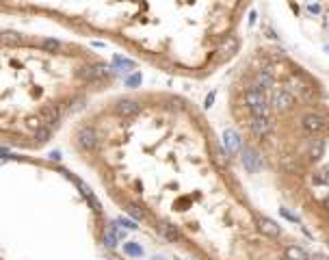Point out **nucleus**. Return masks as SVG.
Listing matches in <instances>:
<instances>
[{
    "instance_id": "nucleus-27",
    "label": "nucleus",
    "mask_w": 329,
    "mask_h": 260,
    "mask_svg": "<svg viewBox=\"0 0 329 260\" xmlns=\"http://www.w3.org/2000/svg\"><path fill=\"white\" fill-rule=\"evenodd\" d=\"M126 84H128V87H136V84H141V74H130L126 78Z\"/></svg>"
},
{
    "instance_id": "nucleus-3",
    "label": "nucleus",
    "mask_w": 329,
    "mask_h": 260,
    "mask_svg": "<svg viewBox=\"0 0 329 260\" xmlns=\"http://www.w3.org/2000/svg\"><path fill=\"white\" fill-rule=\"evenodd\" d=\"M76 141H78V146H80L82 150H94V148L98 146V134H96L94 128L82 126V128L76 132Z\"/></svg>"
},
{
    "instance_id": "nucleus-16",
    "label": "nucleus",
    "mask_w": 329,
    "mask_h": 260,
    "mask_svg": "<svg viewBox=\"0 0 329 260\" xmlns=\"http://www.w3.org/2000/svg\"><path fill=\"white\" fill-rule=\"evenodd\" d=\"M323 154H325V141L323 139H312L310 150H308V156H310L312 160H318Z\"/></svg>"
},
{
    "instance_id": "nucleus-15",
    "label": "nucleus",
    "mask_w": 329,
    "mask_h": 260,
    "mask_svg": "<svg viewBox=\"0 0 329 260\" xmlns=\"http://www.w3.org/2000/svg\"><path fill=\"white\" fill-rule=\"evenodd\" d=\"M113 68L120 70V72H132V70H136V63L132 61V58H126V56L115 54L113 56Z\"/></svg>"
},
{
    "instance_id": "nucleus-20",
    "label": "nucleus",
    "mask_w": 329,
    "mask_h": 260,
    "mask_svg": "<svg viewBox=\"0 0 329 260\" xmlns=\"http://www.w3.org/2000/svg\"><path fill=\"white\" fill-rule=\"evenodd\" d=\"M126 212L132 217L134 221H139V219H146L148 217V212L143 210V208L139 204H134V202H130V204H126Z\"/></svg>"
},
{
    "instance_id": "nucleus-4",
    "label": "nucleus",
    "mask_w": 329,
    "mask_h": 260,
    "mask_svg": "<svg viewBox=\"0 0 329 260\" xmlns=\"http://www.w3.org/2000/svg\"><path fill=\"white\" fill-rule=\"evenodd\" d=\"M58 117H61V110H58L56 104H48V106H44L39 110V122H42V126H46V128L56 126Z\"/></svg>"
},
{
    "instance_id": "nucleus-9",
    "label": "nucleus",
    "mask_w": 329,
    "mask_h": 260,
    "mask_svg": "<svg viewBox=\"0 0 329 260\" xmlns=\"http://www.w3.org/2000/svg\"><path fill=\"white\" fill-rule=\"evenodd\" d=\"M223 146H226L230 156L238 154V150H240V136H238V132H236V130H226V132H223Z\"/></svg>"
},
{
    "instance_id": "nucleus-6",
    "label": "nucleus",
    "mask_w": 329,
    "mask_h": 260,
    "mask_svg": "<svg viewBox=\"0 0 329 260\" xmlns=\"http://www.w3.org/2000/svg\"><path fill=\"white\" fill-rule=\"evenodd\" d=\"M115 113L122 117H132L139 113V102L132 100V98H122V100L115 102Z\"/></svg>"
},
{
    "instance_id": "nucleus-1",
    "label": "nucleus",
    "mask_w": 329,
    "mask_h": 260,
    "mask_svg": "<svg viewBox=\"0 0 329 260\" xmlns=\"http://www.w3.org/2000/svg\"><path fill=\"white\" fill-rule=\"evenodd\" d=\"M245 102L254 117H268V106L264 100V94L258 87H249L245 91Z\"/></svg>"
},
{
    "instance_id": "nucleus-28",
    "label": "nucleus",
    "mask_w": 329,
    "mask_h": 260,
    "mask_svg": "<svg viewBox=\"0 0 329 260\" xmlns=\"http://www.w3.org/2000/svg\"><path fill=\"white\" fill-rule=\"evenodd\" d=\"M308 11H310V13H320V4H316V2L308 4Z\"/></svg>"
},
{
    "instance_id": "nucleus-21",
    "label": "nucleus",
    "mask_w": 329,
    "mask_h": 260,
    "mask_svg": "<svg viewBox=\"0 0 329 260\" xmlns=\"http://www.w3.org/2000/svg\"><path fill=\"white\" fill-rule=\"evenodd\" d=\"M39 46H42L44 50H48V52H56V50H61V42L58 39H50V37H46L39 42Z\"/></svg>"
},
{
    "instance_id": "nucleus-18",
    "label": "nucleus",
    "mask_w": 329,
    "mask_h": 260,
    "mask_svg": "<svg viewBox=\"0 0 329 260\" xmlns=\"http://www.w3.org/2000/svg\"><path fill=\"white\" fill-rule=\"evenodd\" d=\"M236 50H238V39H236V37H228L226 42L221 44V48H219L221 56H230V54H234Z\"/></svg>"
},
{
    "instance_id": "nucleus-11",
    "label": "nucleus",
    "mask_w": 329,
    "mask_h": 260,
    "mask_svg": "<svg viewBox=\"0 0 329 260\" xmlns=\"http://www.w3.org/2000/svg\"><path fill=\"white\" fill-rule=\"evenodd\" d=\"M258 230L262 234H266V236H280V234H282V228L278 226V221H273L268 217H260L258 219Z\"/></svg>"
},
{
    "instance_id": "nucleus-23",
    "label": "nucleus",
    "mask_w": 329,
    "mask_h": 260,
    "mask_svg": "<svg viewBox=\"0 0 329 260\" xmlns=\"http://www.w3.org/2000/svg\"><path fill=\"white\" fill-rule=\"evenodd\" d=\"M50 134H52V128H46V126H42V128L35 130V139H37V143H46V141L50 139Z\"/></svg>"
},
{
    "instance_id": "nucleus-17",
    "label": "nucleus",
    "mask_w": 329,
    "mask_h": 260,
    "mask_svg": "<svg viewBox=\"0 0 329 260\" xmlns=\"http://www.w3.org/2000/svg\"><path fill=\"white\" fill-rule=\"evenodd\" d=\"M254 87H264V89H268V87H273V76H271V72L268 70H260L258 74H256V84Z\"/></svg>"
},
{
    "instance_id": "nucleus-34",
    "label": "nucleus",
    "mask_w": 329,
    "mask_h": 260,
    "mask_svg": "<svg viewBox=\"0 0 329 260\" xmlns=\"http://www.w3.org/2000/svg\"><path fill=\"white\" fill-rule=\"evenodd\" d=\"M154 260H164V258L162 256H154Z\"/></svg>"
},
{
    "instance_id": "nucleus-7",
    "label": "nucleus",
    "mask_w": 329,
    "mask_h": 260,
    "mask_svg": "<svg viewBox=\"0 0 329 260\" xmlns=\"http://www.w3.org/2000/svg\"><path fill=\"white\" fill-rule=\"evenodd\" d=\"M249 126H252L254 134H258V136H268V134L273 132L275 124H273V120H268V117H254V120L249 122Z\"/></svg>"
},
{
    "instance_id": "nucleus-14",
    "label": "nucleus",
    "mask_w": 329,
    "mask_h": 260,
    "mask_svg": "<svg viewBox=\"0 0 329 260\" xmlns=\"http://www.w3.org/2000/svg\"><path fill=\"white\" fill-rule=\"evenodd\" d=\"M284 256H286V260H312L310 254L299 245H288L284 250Z\"/></svg>"
},
{
    "instance_id": "nucleus-13",
    "label": "nucleus",
    "mask_w": 329,
    "mask_h": 260,
    "mask_svg": "<svg viewBox=\"0 0 329 260\" xmlns=\"http://www.w3.org/2000/svg\"><path fill=\"white\" fill-rule=\"evenodd\" d=\"M74 182H76V186H78V188H80V191H82V195H84V198H87V200L91 202V206H94V210H96L98 214H100V212H102V204H100V200H98L96 195H94V191H91V188H89L87 184H84L82 180L74 178Z\"/></svg>"
},
{
    "instance_id": "nucleus-10",
    "label": "nucleus",
    "mask_w": 329,
    "mask_h": 260,
    "mask_svg": "<svg viewBox=\"0 0 329 260\" xmlns=\"http://www.w3.org/2000/svg\"><path fill=\"white\" fill-rule=\"evenodd\" d=\"M156 232H158L162 238H167V240H180L182 238L180 228L174 226V224H167V221H162V224L156 226Z\"/></svg>"
},
{
    "instance_id": "nucleus-25",
    "label": "nucleus",
    "mask_w": 329,
    "mask_h": 260,
    "mask_svg": "<svg viewBox=\"0 0 329 260\" xmlns=\"http://www.w3.org/2000/svg\"><path fill=\"white\" fill-rule=\"evenodd\" d=\"M117 226L124 228V230H136V221L134 219H124V217H120V219H117Z\"/></svg>"
},
{
    "instance_id": "nucleus-33",
    "label": "nucleus",
    "mask_w": 329,
    "mask_h": 260,
    "mask_svg": "<svg viewBox=\"0 0 329 260\" xmlns=\"http://www.w3.org/2000/svg\"><path fill=\"white\" fill-rule=\"evenodd\" d=\"M50 158H52V160H58V158H61V152H52Z\"/></svg>"
},
{
    "instance_id": "nucleus-26",
    "label": "nucleus",
    "mask_w": 329,
    "mask_h": 260,
    "mask_svg": "<svg viewBox=\"0 0 329 260\" xmlns=\"http://www.w3.org/2000/svg\"><path fill=\"white\" fill-rule=\"evenodd\" d=\"M314 182H316V184H327L329 182V172L325 169V172H318L316 176H314Z\"/></svg>"
},
{
    "instance_id": "nucleus-29",
    "label": "nucleus",
    "mask_w": 329,
    "mask_h": 260,
    "mask_svg": "<svg viewBox=\"0 0 329 260\" xmlns=\"http://www.w3.org/2000/svg\"><path fill=\"white\" fill-rule=\"evenodd\" d=\"M282 214H284V217H286V219H290V221H297V217H294V214H292V212H288V210H286V208H282Z\"/></svg>"
},
{
    "instance_id": "nucleus-31",
    "label": "nucleus",
    "mask_w": 329,
    "mask_h": 260,
    "mask_svg": "<svg viewBox=\"0 0 329 260\" xmlns=\"http://www.w3.org/2000/svg\"><path fill=\"white\" fill-rule=\"evenodd\" d=\"M212 102H214V94H208L206 96V104H204V106H210Z\"/></svg>"
},
{
    "instance_id": "nucleus-8",
    "label": "nucleus",
    "mask_w": 329,
    "mask_h": 260,
    "mask_svg": "<svg viewBox=\"0 0 329 260\" xmlns=\"http://www.w3.org/2000/svg\"><path fill=\"white\" fill-rule=\"evenodd\" d=\"M106 65L98 63V65H84V68L78 70V76L80 78H87V80H98V78L106 76Z\"/></svg>"
},
{
    "instance_id": "nucleus-2",
    "label": "nucleus",
    "mask_w": 329,
    "mask_h": 260,
    "mask_svg": "<svg viewBox=\"0 0 329 260\" xmlns=\"http://www.w3.org/2000/svg\"><path fill=\"white\" fill-rule=\"evenodd\" d=\"M240 160H242V165H245V169H247L249 174H256V172H260V169H262V158L258 156V152H256L254 148H245V150H242Z\"/></svg>"
},
{
    "instance_id": "nucleus-12",
    "label": "nucleus",
    "mask_w": 329,
    "mask_h": 260,
    "mask_svg": "<svg viewBox=\"0 0 329 260\" xmlns=\"http://www.w3.org/2000/svg\"><path fill=\"white\" fill-rule=\"evenodd\" d=\"M273 104L278 110H290L294 106V98H292V94H288V91H280V94H275Z\"/></svg>"
},
{
    "instance_id": "nucleus-32",
    "label": "nucleus",
    "mask_w": 329,
    "mask_h": 260,
    "mask_svg": "<svg viewBox=\"0 0 329 260\" xmlns=\"http://www.w3.org/2000/svg\"><path fill=\"white\" fill-rule=\"evenodd\" d=\"M312 260H329V258L325 256V254H314V256H312Z\"/></svg>"
},
{
    "instance_id": "nucleus-24",
    "label": "nucleus",
    "mask_w": 329,
    "mask_h": 260,
    "mask_svg": "<svg viewBox=\"0 0 329 260\" xmlns=\"http://www.w3.org/2000/svg\"><path fill=\"white\" fill-rule=\"evenodd\" d=\"M2 42H4V44H20V42H22V35H18V32H11V30H4V32H2Z\"/></svg>"
},
{
    "instance_id": "nucleus-5",
    "label": "nucleus",
    "mask_w": 329,
    "mask_h": 260,
    "mask_svg": "<svg viewBox=\"0 0 329 260\" xmlns=\"http://www.w3.org/2000/svg\"><path fill=\"white\" fill-rule=\"evenodd\" d=\"M301 124H304V128L310 134H316V132H320V130L327 126L325 117L318 115V113H308V115H304V122H301Z\"/></svg>"
},
{
    "instance_id": "nucleus-19",
    "label": "nucleus",
    "mask_w": 329,
    "mask_h": 260,
    "mask_svg": "<svg viewBox=\"0 0 329 260\" xmlns=\"http://www.w3.org/2000/svg\"><path fill=\"white\" fill-rule=\"evenodd\" d=\"M120 236H117V232L113 230V226H108V230L104 232V247H108V250H115L117 245H120Z\"/></svg>"
},
{
    "instance_id": "nucleus-22",
    "label": "nucleus",
    "mask_w": 329,
    "mask_h": 260,
    "mask_svg": "<svg viewBox=\"0 0 329 260\" xmlns=\"http://www.w3.org/2000/svg\"><path fill=\"white\" fill-rule=\"evenodd\" d=\"M124 252L132 258H141L143 256V247L136 245V243H124Z\"/></svg>"
},
{
    "instance_id": "nucleus-30",
    "label": "nucleus",
    "mask_w": 329,
    "mask_h": 260,
    "mask_svg": "<svg viewBox=\"0 0 329 260\" xmlns=\"http://www.w3.org/2000/svg\"><path fill=\"white\" fill-rule=\"evenodd\" d=\"M216 162H221V165H223V162H226V156H223L221 150H216Z\"/></svg>"
}]
</instances>
